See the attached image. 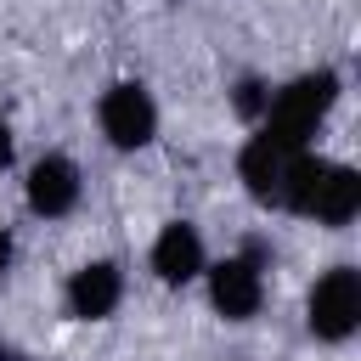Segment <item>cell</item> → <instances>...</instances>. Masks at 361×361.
Returning <instances> with one entry per match:
<instances>
[{
    "label": "cell",
    "instance_id": "1",
    "mask_svg": "<svg viewBox=\"0 0 361 361\" xmlns=\"http://www.w3.org/2000/svg\"><path fill=\"white\" fill-rule=\"evenodd\" d=\"M282 214L293 220H316L322 231H344L361 214V169L350 158H327L316 147H305L288 169V192H282Z\"/></svg>",
    "mask_w": 361,
    "mask_h": 361
},
{
    "label": "cell",
    "instance_id": "2",
    "mask_svg": "<svg viewBox=\"0 0 361 361\" xmlns=\"http://www.w3.org/2000/svg\"><path fill=\"white\" fill-rule=\"evenodd\" d=\"M338 102H344V73L327 68V62L305 68V73L271 85V107H265L259 130L276 135V141H288V147H316V135L327 130V118L338 113Z\"/></svg>",
    "mask_w": 361,
    "mask_h": 361
},
{
    "label": "cell",
    "instance_id": "3",
    "mask_svg": "<svg viewBox=\"0 0 361 361\" xmlns=\"http://www.w3.org/2000/svg\"><path fill=\"white\" fill-rule=\"evenodd\" d=\"M203 305L214 322L226 327H248L265 299H271V254L259 243H243L231 254H209V271H203Z\"/></svg>",
    "mask_w": 361,
    "mask_h": 361
},
{
    "label": "cell",
    "instance_id": "4",
    "mask_svg": "<svg viewBox=\"0 0 361 361\" xmlns=\"http://www.w3.org/2000/svg\"><path fill=\"white\" fill-rule=\"evenodd\" d=\"M158 130H164V107H158L147 79L124 73V79H107L96 90V135L107 152L135 158V152L158 147Z\"/></svg>",
    "mask_w": 361,
    "mask_h": 361
},
{
    "label": "cell",
    "instance_id": "5",
    "mask_svg": "<svg viewBox=\"0 0 361 361\" xmlns=\"http://www.w3.org/2000/svg\"><path fill=\"white\" fill-rule=\"evenodd\" d=\"M305 333L327 350H344L361 333V265L333 259L305 288Z\"/></svg>",
    "mask_w": 361,
    "mask_h": 361
},
{
    "label": "cell",
    "instance_id": "6",
    "mask_svg": "<svg viewBox=\"0 0 361 361\" xmlns=\"http://www.w3.org/2000/svg\"><path fill=\"white\" fill-rule=\"evenodd\" d=\"M124 293H130V271H124V259H113V254H90V259H79V265L62 276V316L79 322V327H102V322L118 316Z\"/></svg>",
    "mask_w": 361,
    "mask_h": 361
},
{
    "label": "cell",
    "instance_id": "7",
    "mask_svg": "<svg viewBox=\"0 0 361 361\" xmlns=\"http://www.w3.org/2000/svg\"><path fill=\"white\" fill-rule=\"evenodd\" d=\"M79 203H85V169L73 152L45 147L23 164V209L34 220H68L79 214Z\"/></svg>",
    "mask_w": 361,
    "mask_h": 361
},
{
    "label": "cell",
    "instance_id": "8",
    "mask_svg": "<svg viewBox=\"0 0 361 361\" xmlns=\"http://www.w3.org/2000/svg\"><path fill=\"white\" fill-rule=\"evenodd\" d=\"M203 271H209V237H203V226L186 220V214L158 220V231L147 243V276L158 288L180 293V288H197Z\"/></svg>",
    "mask_w": 361,
    "mask_h": 361
},
{
    "label": "cell",
    "instance_id": "9",
    "mask_svg": "<svg viewBox=\"0 0 361 361\" xmlns=\"http://www.w3.org/2000/svg\"><path fill=\"white\" fill-rule=\"evenodd\" d=\"M299 152H305V147H288V141H276V135H265V130H248L243 147H237V186H243V197L282 214L288 169H293Z\"/></svg>",
    "mask_w": 361,
    "mask_h": 361
},
{
    "label": "cell",
    "instance_id": "10",
    "mask_svg": "<svg viewBox=\"0 0 361 361\" xmlns=\"http://www.w3.org/2000/svg\"><path fill=\"white\" fill-rule=\"evenodd\" d=\"M271 85H276V79H265V73H237V79H231L226 102H231V113H237L243 130H259V118H265V107H271Z\"/></svg>",
    "mask_w": 361,
    "mask_h": 361
},
{
    "label": "cell",
    "instance_id": "11",
    "mask_svg": "<svg viewBox=\"0 0 361 361\" xmlns=\"http://www.w3.org/2000/svg\"><path fill=\"white\" fill-rule=\"evenodd\" d=\"M11 271H17V231L0 226V288L11 282Z\"/></svg>",
    "mask_w": 361,
    "mask_h": 361
},
{
    "label": "cell",
    "instance_id": "12",
    "mask_svg": "<svg viewBox=\"0 0 361 361\" xmlns=\"http://www.w3.org/2000/svg\"><path fill=\"white\" fill-rule=\"evenodd\" d=\"M11 164H17V124L0 113V175H6Z\"/></svg>",
    "mask_w": 361,
    "mask_h": 361
},
{
    "label": "cell",
    "instance_id": "13",
    "mask_svg": "<svg viewBox=\"0 0 361 361\" xmlns=\"http://www.w3.org/2000/svg\"><path fill=\"white\" fill-rule=\"evenodd\" d=\"M0 361H34L23 344H11V338H0Z\"/></svg>",
    "mask_w": 361,
    "mask_h": 361
}]
</instances>
